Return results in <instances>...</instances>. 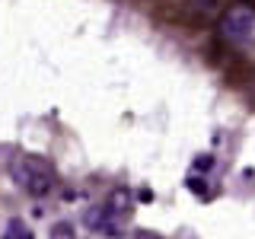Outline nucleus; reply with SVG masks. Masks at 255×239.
I'll list each match as a JSON object with an SVG mask.
<instances>
[{
  "instance_id": "1",
  "label": "nucleus",
  "mask_w": 255,
  "mask_h": 239,
  "mask_svg": "<svg viewBox=\"0 0 255 239\" xmlns=\"http://www.w3.org/2000/svg\"><path fill=\"white\" fill-rule=\"evenodd\" d=\"M10 175L13 182L26 191L29 198H45L54 191V182H58V172H54V166L48 163L45 156L38 153H22L13 159L10 166Z\"/></svg>"
},
{
  "instance_id": "4",
  "label": "nucleus",
  "mask_w": 255,
  "mask_h": 239,
  "mask_svg": "<svg viewBox=\"0 0 255 239\" xmlns=\"http://www.w3.org/2000/svg\"><path fill=\"white\" fill-rule=\"evenodd\" d=\"M106 204H109V211L115 214L118 220H128V217H131V211H134V201H131V191H128V188H115L109 195Z\"/></svg>"
},
{
  "instance_id": "3",
  "label": "nucleus",
  "mask_w": 255,
  "mask_h": 239,
  "mask_svg": "<svg viewBox=\"0 0 255 239\" xmlns=\"http://www.w3.org/2000/svg\"><path fill=\"white\" fill-rule=\"evenodd\" d=\"M83 223H86V230L90 233H99V236H118V220L115 214L109 211V204H93L90 211H86V217H83Z\"/></svg>"
},
{
  "instance_id": "7",
  "label": "nucleus",
  "mask_w": 255,
  "mask_h": 239,
  "mask_svg": "<svg viewBox=\"0 0 255 239\" xmlns=\"http://www.w3.org/2000/svg\"><path fill=\"white\" fill-rule=\"evenodd\" d=\"M51 239H77V230H74V223H67V220L54 223V227H51Z\"/></svg>"
},
{
  "instance_id": "9",
  "label": "nucleus",
  "mask_w": 255,
  "mask_h": 239,
  "mask_svg": "<svg viewBox=\"0 0 255 239\" xmlns=\"http://www.w3.org/2000/svg\"><path fill=\"white\" fill-rule=\"evenodd\" d=\"M214 166V156L211 153H204V159H195V169H201V172H207Z\"/></svg>"
},
{
  "instance_id": "8",
  "label": "nucleus",
  "mask_w": 255,
  "mask_h": 239,
  "mask_svg": "<svg viewBox=\"0 0 255 239\" xmlns=\"http://www.w3.org/2000/svg\"><path fill=\"white\" fill-rule=\"evenodd\" d=\"M188 188L195 191V195H204V198H207V185H204V179H188Z\"/></svg>"
},
{
  "instance_id": "6",
  "label": "nucleus",
  "mask_w": 255,
  "mask_h": 239,
  "mask_svg": "<svg viewBox=\"0 0 255 239\" xmlns=\"http://www.w3.org/2000/svg\"><path fill=\"white\" fill-rule=\"evenodd\" d=\"M185 6L195 16H201V19H204V16H214V13L220 10V0H185Z\"/></svg>"
},
{
  "instance_id": "2",
  "label": "nucleus",
  "mask_w": 255,
  "mask_h": 239,
  "mask_svg": "<svg viewBox=\"0 0 255 239\" xmlns=\"http://www.w3.org/2000/svg\"><path fill=\"white\" fill-rule=\"evenodd\" d=\"M255 32V3H233L217 19V38L223 45H243Z\"/></svg>"
},
{
  "instance_id": "5",
  "label": "nucleus",
  "mask_w": 255,
  "mask_h": 239,
  "mask_svg": "<svg viewBox=\"0 0 255 239\" xmlns=\"http://www.w3.org/2000/svg\"><path fill=\"white\" fill-rule=\"evenodd\" d=\"M0 239H35V233L29 230V223H22L19 217H13L10 223H6V230H3Z\"/></svg>"
}]
</instances>
